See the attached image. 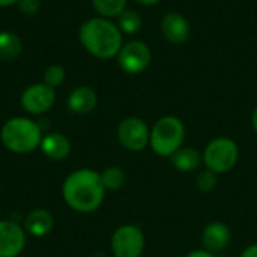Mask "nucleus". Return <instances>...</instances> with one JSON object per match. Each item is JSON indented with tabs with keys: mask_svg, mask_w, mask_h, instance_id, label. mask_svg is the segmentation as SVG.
Here are the masks:
<instances>
[{
	"mask_svg": "<svg viewBox=\"0 0 257 257\" xmlns=\"http://www.w3.org/2000/svg\"><path fill=\"white\" fill-rule=\"evenodd\" d=\"M63 199L77 212L89 214L96 211L105 194L101 175L90 169L72 172L63 182Z\"/></svg>",
	"mask_w": 257,
	"mask_h": 257,
	"instance_id": "obj_1",
	"label": "nucleus"
},
{
	"mask_svg": "<svg viewBox=\"0 0 257 257\" xmlns=\"http://www.w3.org/2000/svg\"><path fill=\"white\" fill-rule=\"evenodd\" d=\"M83 47L99 59H110L122 48V35L117 26L105 18H90L80 29Z\"/></svg>",
	"mask_w": 257,
	"mask_h": 257,
	"instance_id": "obj_2",
	"label": "nucleus"
},
{
	"mask_svg": "<svg viewBox=\"0 0 257 257\" xmlns=\"http://www.w3.org/2000/svg\"><path fill=\"white\" fill-rule=\"evenodd\" d=\"M2 142L5 148L15 154H29L41 145L42 134L38 123L27 117L9 119L2 128Z\"/></svg>",
	"mask_w": 257,
	"mask_h": 257,
	"instance_id": "obj_3",
	"label": "nucleus"
},
{
	"mask_svg": "<svg viewBox=\"0 0 257 257\" xmlns=\"http://www.w3.org/2000/svg\"><path fill=\"white\" fill-rule=\"evenodd\" d=\"M185 137L184 123L175 116H164L158 119L151 131V148L160 157H172L182 148Z\"/></svg>",
	"mask_w": 257,
	"mask_h": 257,
	"instance_id": "obj_4",
	"label": "nucleus"
},
{
	"mask_svg": "<svg viewBox=\"0 0 257 257\" xmlns=\"http://www.w3.org/2000/svg\"><path fill=\"white\" fill-rule=\"evenodd\" d=\"M238 157L239 151L236 143L227 137H218L206 146L203 161L209 170L215 173H226L235 167Z\"/></svg>",
	"mask_w": 257,
	"mask_h": 257,
	"instance_id": "obj_5",
	"label": "nucleus"
},
{
	"mask_svg": "<svg viewBox=\"0 0 257 257\" xmlns=\"http://www.w3.org/2000/svg\"><path fill=\"white\" fill-rule=\"evenodd\" d=\"M145 248L143 232L137 226H122L111 236L114 257H140Z\"/></svg>",
	"mask_w": 257,
	"mask_h": 257,
	"instance_id": "obj_6",
	"label": "nucleus"
},
{
	"mask_svg": "<svg viewBox=\"0 0 257 257\" xmlns=\"http://www.w3.org/2000/svg\"><path fill=\"white\" fill-rule=\"evenodd\" d=\"M117 137L120 145L133 152L143 151L149 145L151 133L148 125L139 117H128L120 122L117 128Z\"/></svg>",
	"mask_w": 257,
	"mask_h": 257,
	"instance_id": "obj_7",
	"label": "nucleus"
},
{
	"mask_svg": "<svg viewBox=\"0 0 257 257\" xmlns=\"http://www.w3.org/2000/svg\"><path fill=\"white\" fill-rule=\"evenodd\" d=\"M151 50L142 41H131L119 51V65L128 74H140L151 63Z\"/></svg>",
	"mask_w": 257,
	"mask_h": 257,
	"instance_id": "obj_8",
	"label": "nucleus"
},
{
	"mask_svg": "<svg viewBox=\"0 0 257 257\" xmlns=\"http://www.w3.org/2000/svg\"><path fill=\"white\" fill-rule=\"evenodd\" d=\"M56 101L54 89L45 83L29 86L21 95V105L30 114H42L48 111Z\"/></svg>",
	"mask_w": 257,
	"mask_h": 257,
	"instance_id": "obj_9",
	"label": "nucleus"
},
{
	"mask_svg": "<svg viewBox=\"0 0 257 257\" xmlns=\"http://www.w3.org/2000/svg\"><path fill=\"white\" fill-rule=\"evenodd\" d=\"M26 245L24 230L14 221H0V257H17Z\"/></svg>",
	"mask_w": 257,
	"mask_h": 257,
	"instance_id": "obj_10",
	"label": "nucleus"
},
{
	"mask_svg": "<svg viewBox=\"0 0 257 257\" xmlns=\"http://www.w3.org/2000/svg\"><path fill=\"white\" fill-rule=\"evenodd\" d=\"M161 32L169 42L176 45L184 44L190 38L188 20L178 12H169L161 20Z\"/></svg>",
	"mask_w": 257,
	"mask_h": 257,
	"instance_id": "obj_11",
	"label": "nucleus"
},
{
	"mask_svg": "<svg viewBox=\"0 0 257 257\" xmlns=\"http://www.w3.org/2000/svg\"><path fill=\"white\" fill-rule=\"evenodd\" d=\"M202 242L205 248L211 253L221 251L230 242V229L221 221H214L205 227L202 235Z\"/></svg>",
	"mask_w": 257,
	"mask_h": 257,
	"instance_id": "obj_12",
	"label": "nucleus"
},
{
	"mask_svg": "<svg viewBox=\"0 0 257 257\" xmlns=\"http://www.w3.org/2000/svg\"><path fill=\"white\" fill-rule=\"evenodd\" d=\"M41 149L42 154L53 160V161H62L71 154V142L65 134L60 133H51L42 137L41 140Z\"/></svg>",
	"mask_w": 257,
	"mask_h": 257,
	"instance_id": "obj_13",
	"label": "nucleus"
},
{
	"mask_svg": "<svg viewBox=\"0 0 257 257\" xmlns=\"http://www.w3.org/2000/svg\"><path fill=\"white\" fill-rule=\"evenodd\" d=\"M98 98L93 89L80 86L74 89L68 98V108L75 114H89L96 107Z\"/></svg>",
	"mask_w": 257,
	"mask_h": 257,
	"instance_id": "obj_14",
	"label": "nucleus"
},
{
	"mask_svg": "<svg viewBox=\"0 0 257 257\" xmlns=\"http://www.w3.org/2000/svg\"><path fill=\"white\" fill-rule=\"evenodd\" d=\"M53 215L45 209H33L24 220V230L36 238L48 235L53 229Z\"/></svg>",
	"mask_w": 257,
	"mask_h": 257,
	"instance_id": "obj_15",
	"label": "nucleus"
},
{
	"mask_svg": "<svg viewBox=\"0 0 257 257\" xmlns=\"http://www.w3.org/2000/svg\"><path fill=\"white\" fill-rule=\"evenodd\" d=\"M172 166L179 172H193L200 166V154L193 148H179L170 157Z\"/></svg>",
	"mask_w": 257,
	"mask_h": 257,
	"instance_id": "obj_16",
	"label": "nucleus"
},
{
	"mask_svg": "<svg viewBox=\"0 0 257 257\" xmlns=\"http://www.w3.org/2000/svg\"><path fill=\"white\" fill-rule=\"evenodd\" d=\"M21 39L11 32H0V62H11L21 53Z\"/></svg>",
	"mask_w": 257,
	"mask_h": 257,
	"instance_id": "obj_17",
	"label": "nucleus"
},
{
	"mask_svg": "<svg viewBox=\"0 0 257 257\" xmlns=\"http://www.w3.org/2000/svg\"><path fill=\"white\" fill-rule=\"evenodd\" d=\"M92 3L102 17H119L126 6V0H92Z\"/></svg>",
	"mask_w": 257,
	"mask_h": 257,
	"instance_id": "obj_18",
	"label": "nucleus"
},
{
	"mask_svg": "<svg viewBox=\"0 0 257 257\" xmlns=\"http://www.w3.org/2000/svg\"><path fill=\"white\" fill-rule=\"evenodd\" d=\"M140 27H142V17L134 9H125L119 15V29L123 33L133 35V33L139 32Z\"/></svg>",
	"mask_w": 257,
	"mask_h": 257,
	"instance_id": "obj_19",
	"label": "nucleus"
},
{
	"mask_svg": "<svg viewBox=\"0 0 257 257\" xmlns=\"http://www.w3.org/2000/svg\"><path fill=\"white\" fill-rule=\"evenodd\" d=\"M101 181H102V185L105 190L116 191V190L122 188V185L125 184V173L119 167H107L101 173Z\"/></svg>",
	"mask_w": 257,
	"mask_h": 257,
	"instance_id": "obj_20",
	"label": "nucleus"
},
{
	"mask_svg": "<svg viewBox=\"0 0 257 257\" xmlns=\"http://www.w3.org/2000/svg\"><path fill=\"white\" fill-rule=\"evenodd\" d=\"M65 80V69L60 65H51L44 72V83L50 87H57Z\"/></svg>",
	"mask_w": 257,
	"mask_h": 257,
	"instance_id": "obj_21",
	"label": "nucleus"
},
{
	"mask_svg": "<svg viewBox=\"0 0 257 257\" xmlns=\"http://www.w3.org/2000/svg\"><path fill=\"white\" fill-rule=\"evenodd\" d=\"M196 184H197V188L205 191V193H209L212 191L217 184H218V178H217V173L212 172V170H203L197 175V179H196Z\"/></svg>",
	"mask_w": 257,
	"mask_h": 257,
	"instance_id": "obj_22",
	"label": "nucleus"
},
{
	"mask_svg": "<svg viewBox=\"0 0 257 257\" xmlns=\"http://www.w3.org/2000/svg\"><path fill=\"white\" fill-rule=\"evenodd\" d=\"M17 5L24 15H35L41 8V0H18Z\"/></svg>",
	"mask_w": 257,
	"mask_h": 257,
	"instance_id": "obj_23",
	"label": "nucleus"
},
{
	"mask_svg": "<svg viewBox=\"0 0 257 257\" xmlns=\"http://www.w3.org/2000/svg\"><path fill=\"white\" fill-rule=\"evenodd\" d=\"M187 257H214V254L208 250H194L190 254H187Z\"/></svg>",
	"mask_w": 257,
	"mask_h": 257,
	"instance_id": "obj_24",
	"label": "nucleus"
},
{
	"mask_svg": "<svg viewBox=\"0 0 257 257\" xmlns=\"http://www.w3.org/2000/svg\"><path fill=\"white\" fill-rule=\"evenodd\" d=\"M241 257H257V244H253V245L247 247L244 250V253L241 254Z\"/></svg>",
	"mask_w": 257,
	"mask_h": 257,
	"instance_id": "obj_25",
	"label": "nucleus"
},
{
	"mask_svg": "<svg viewBox=\"0 0 257 257\" xmlns=\"http://www.w3.org/2000/svg\"><path fill=\"white\" fill-rule=\"evenodd\" d=\"M251 123H253V128H254V131H256V134H257V107H256V110L253 111V116H251Z\"/></svg>",
	"mask_w": 257,
	"mask_h": 257,
	"instance_id": "obj_26",
	"label": "nucleus"
},
{
	"mask_svg": "<svg viewBox=\"0 0 257 257\" xmlns=\"http://www.w3.org/2000/svg\"><path fill=\"white\" fill-rule=\"evenodd\" d=\"M18 0H0V6H11L14 3H17Z\"/></svg>",
	"mask_w": 257,
	"mask_h": 257,
	"instance_id": "obj_27",
	"label": "nucleus"
},
{
	"mask_svg": "<svg viewBox=\"0 0 257 257\" xmlns=\"http://www.w3.org/2000/svg\"><path fill=\"white\" fill-rule=\"evenodd\" d=\"M136 2H139V3H142V5H155V3H158L160 0H136Z\"/></svg>",
	"mask_w": 257,
	"mask_h": 257,
	"instance_id": "obj_28",
	"label": "nucleus"
}]
</instances>
